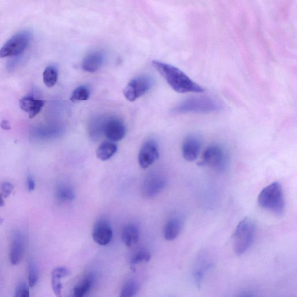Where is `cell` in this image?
Returning <instances> with one entry per match:
<instances>
[{
  "instance_id": "obj_19",
  "label": "cell",
  "mask_w": 297,
  "mask_h": 297,
  "mask_svg": "<svg viewBox=\"0 0 297 297\" xmlns=\"http://www.w3.org/2000/svg\"><path fill=\"white\" fill-rule=\"evenodd\" d=\"M140 232L136 225L128 224L122 231L121 238L126 246L131 247L138 243Z\"/></svg>"
},
{
  "instance_id": "obj_32",
  "label": "cell",
  "mask_w": 297,
  "mask_h": 297,
  "mask_svg": "<svg viewBox=\"0 0 297 297\" xmlns=\"http://www.w3.org/2000/svg\"><path fill=\"white\" fill-rule=\"evenodd\" d=\"M35 184L34 180L31 176L28 178V189L29 192L33 191L34 190Z\"/></svg>"
},
{
  "instance_id": "obj_16",
  "label": "cell",
  "mask_w": 297,
  "mask_h": 297,
  "mask_svg": "<svg viewBox=\"0 0 297 297\" xmlns=\"http://www.w3.org/2000/svg\"><path fill=\"white\" fill-rule=\"evenodd\" d=\"M24 238L21 234H16L12 240L10 253H9V260L13 266L20 263L24 257Z\"/></svg>"
},
{
  "instance_id": "obj_1",
  "label": "cell",
  "mask_w": 297,
  "mask_h": 297,
  "mask_svg": "<svg viewBox=\"0 0 297 297\" xmlns=\"http://www.w3.org/2000/svg\"><path fill=\"white\" fill-rule=\"evenodd\" d=\"M151 64L174 91L180 93L205 91L202 87L177 67L156 60H153Z\"/></svg>"
},
{
  "instance_id": "obj_22",
  "label": "cell",
  "mask_w": 297,
  "mask_h": 297,
  "mask_svg": "<svg viewBox=\"0 0 297 297\" xmlns=\"http://www.w3.org/2000/svg\"><path fill=\"white\" fill-rule=\"evenodd\" d=\"M93 282H94V276L92 274H90L82 282L74 287L73 296L74 297H85L91 290Z\"/></svg>"
},
{
  "instance_id": "obj_13",
  "label": "cell",
  "mask_w": 297,
  "mask_h": 297,
  "mask_svg": "<svg viewBox=\"0 0 297 297\" xmlns=\"http://www.w3.org/2000/svg\"><path fill=\"white\" fill-rule=\"evenodd\" d=\"M93 240L101 246H106L111 241L113 231L111 225L105 221H99L96 223L92 232Z\"/></svg>"
},
{
  "instance_id": "obj_33",
  "label": "cell",
  "mask_w": 297,
  "mask_h": 297,
  "mask_svg": "<svg viewBox=\"0 0 297 297\" xmlns=\"http://www.w3.org/2000/svg\"><path fill=\"white\" fill-rule=\"evenodd\" d=\"M1 127L4 130H11V126L10 124L8 121L4 120H2L1 122V124H0Z\"/></svg>"
},
{
  "instance_id": "obj_25",
  "label": "cell",
  "mask_w": 297,
  "mask_h": 297,
  "mask_svg": "<svg viewBox=\"0 0 297 297\" xmlns=\"http://www.w3.org/2000/svg\"><path fill=\"white\" fill-rule=\"evenodd\" d=\"M89 89L86 86H81L74 90L71 95L70 101L72 102L87 101L89 97Z\"/></svg>"
},
{
  "instance_id": "obj_9",
  "label": "cell",
  "mask_w": 297,
  "mask_h": 297,
  "mask_svg": "<svg viewBox=\"0 0 297 297\" xmlns=\"http://www.w3.org/2000/svg\"><path fill=\"white\" fill-rule=\"evenodd\" d=\"M103 134L113 143L121 141L125 135L124 122L117 118L106 117L103 125Z\"/></svg>"
},
{
  "instance_id": "obj_6",
  "label": "cell",
  "mask_w": 297,
  "mask_h": 297,
  "mask_svg": "<svg viewBox=\"0 0 297 297\" xmlns=\"http://www.w3.org/2000/svg\"><path fill=\"white\" fill-rule=\"evenodd\" d=\"M227 163L228 155L224 148L218 145H212L206 148L199 164L223 171L227 167Z\"/></svg>"
},
{
  "instance_id": "obj_37",
  "label": "cell",
  "mask_w": 297,
  "mask_h": 297,
  "mask_svg": "<svg viewBox=\"0 0 297 297\" xmlns=\"http://www.w3.org/2000/svg\"><path fill=\"white\" fill-rule=\"evenodd\" d=\"M74 297V296H73V297Z\"/></svg>"
},
{
  "instance_id": "obj_28",
  "label": "cell",
  "mask_w": 297,
  "mask_h": 297,
  "mask_svg": "<svg viewBox=\"0 0 297 297\" xmlns=\"http://www.w3.org/2000/svg\"><path fill=\"white\" fill-rule=\"evenodd\" d=\"M38 277L36 264L33 261H30L29 264V285L31 288H33L37 285Z\"/></svg>"
},
{
  "instance_id": "obj_35",
  "label": "cell",
  "mask_w": 297,
  "mask_h": 297,
  "mask_svg": "<svg viewBox=\"0 0 297 297\" xmlns=\"http://www.w3.org/2000/svg\"><path fill=\"white\" fill-rule=\"evenodd\" d=\"M240 297H254L253 296L249 293L243 294Z\"/></svg>"
},
{
  "instance_id": "obj_29",
  "label": "cell",
  "mask_w": 297,
  "mask_h": 297,
  "mask_svg": "<svg viewBox=\"0 0 297 297\" xmlns=\"http://www.w3.org/2000/svg\"><path fill=\"white\" fill-rule=\"evenodd\" d=\"M14 297H30L28 286L25 283H19L15 290Z\"/></svg>"
},
{
  "instance_id": "obj_7",
  "label": "cell",
  "mask_w": 297,
  "mask_h": 297,
  "mask_svg": "<svg viewBox=\"0 0 297 297\" xmlns=\"http://www.w3.org/2000/svg\"><path fill=\"white\" fill-rule=\"evenodd\" d=\"M153 80L148 76H140L130 81L124 89L126 99L133 102L149 91Z\"/></svg>"
},
{
  "instance_id": "obj_21",
  "label": "cell",
  "mask_w": 297,
  "mask_h": 297,
  "mask_svg": "<svg viewBox=\"0 0 297 297\" xmlns=\"http://www.w3.org/2000/svg\"><path fill=\"white\" fill-rule=\"evenodd\" d=\"M106 117L96 116L89 122V131L90 137L93 139L99 138L103 134V125Z\"/></svg>"
},
{
  "instance_id": "obj_3",
  "label": "cell",
  "mask_w": 297,
  "mask_h": 297,
  "mask_svg": "<svg viewBox=\"0 0 297 297\" xmlns=\"http://www.w3.org/2000/svg\"><path fill=\"white\" fill-rule=\"evenodd\" d=\"M258 203L261 208L277 215L283 214L285 209L282 185L273 182L264 188L258 197Z\"/></svg>"
},
{
  "instance_id": "obj_31",
  "label": "cell",
  "mask_w": 297,
  "mask_h": 297,
  "mask_svg": "<svg viewBox=\"0 0 297 297\" xmlns=\"http://www.w3.org/2000/svg\"><path fill=\"white\" fill-rule=\"evenodd\" d=\"M19 56L14 57L15 58H12L10 60H9L7 65H6V67H7V70L9 72H11L12 71H14L15 67L17 66L19 60H20Z\"/></svg>"
},
{
  "instance_id": "obj_8",
  "label": "cell",
  "mask_w": 297,
  "mask_h": 297,
  "mask_svg": "<svg viewBox=\"0 0 297 297\" xmlns=\"http://www.w3.org/2000/svg\"><path fill=\"white\" fill-rule=\"evenodd\" d=\"M166 179L161 174L151 173L145 178L142 186V193L145 198H152L165 188Z\"/></svg>"
},
{
  "instance_id": "obj_12",
  "label": "cell",
  "mask_w": 297,
  "mask_h": 297,
  "mask_svg": "<svg viewBox=\"0 0 297 297\" xmlns=\"http://www.w3.org/2000/svg\"><path fill=\"white\" fill-rule=\"evenodd\" d=\"M202 141L196 135H190L184 140L182 146V156L186 161H193L199 156Z\"/></svg>"
},
{
  "instance_id": "obj_5",
  "label": "cell",
  "mask_w": 297,
  "mask_h": 297,
  "mask_svg": "<svg viewBox=\"0 0 297 297\" xmlns=\"http://www.w3.org/2000/svg\"><path fill=\"white\" fill-rule=\"evenodd\" d=\"M31 38L28 31H22L13 35L0 49V58L20 56L27 49Z\"/></svg>"
},
{
  "instance_id": "obj_2",
  "label": "cell",
  "mask_w": 297,
  "mask_h": 297,
  "mask_svg": "<svg viewBox=\"0 0 297 297\" xmlns=\"http://www.w3.org/2000/svg\"><path fill=\"white\" fill-rule=\"evenodd\" d=\"M222 106L218 100L208 96H192L178 103L172 109L175 115L208 114L222 111Z\"/></svg>"
},
{
  "instance_id": "obj_24",
  "label": "cell",
  "mask_w": 297,
  "mask_h": 297,
  "mask_svg": "<svg viewBox=\"0 0 297 297\" xmlns=\"http://www.w3.org/2000/svg\"><path fill=\"white\" fill-rule=\"evenodd\" d=\"M58 71L55 66H49L46 67L43 72V82L45 85L52 88L58 81Z\"/></svg>"
},
{
  "instance_id": "obj_14",
  "label": "cell",
  "mask_w": 297,
  "mask_h": 297,
  "mask_svg": "<svg viewBox=\"0 0 297 297\" xmlns=\"http://www.w3.org/2000/svg\"><path fill=\"white\" fill-rule=\"evenodd\" d=\"M105 59V54L102 51H92L84 58L82 63V68L87 72L94 73L101 69Z\"/></svg>"
},
{
  "instance_id": "obj_11",
  "label": "cell",
  "mask_w": 297,
  "mask_h": 297,
  "mask_svg": "<svg viewBox=\"0 0 297 297\" xmlns=\"http://www.w3.org/2000/svg\"><path fill=\"white\" fill-rule=\"evenodd\" d=\"M214 266V261L208 255L203 254L197 259L193 270V278L197 286L201 287L206 274Z\"/></svg>"
},
{
  "instance_id": "obj_18",
  "label": "cell",
  "mask_w": 297,
  "mask_h": 297,
  "mask_svg": "<svg viewBox=\"0 0 297 297\" xmlns=\"http://www.w3.org/2000/svg\"><path fill=\"white\" fill-rule=\"evenodd\" d=\"M70 274V271L65 267H57L52 272L51 285L57 297H62V284L61 279Z\"/></svg>"
},
{
  "instance_id": "obj_26",
  "label": "cell",
  "mask_w": 297,
  "mask_h": 297,
  "mask_svg": "<svg viewBox=\"0 0 297 297\" xmlns=\"http://www.w3.org/2000/svg\"><path fill=\"white\" fill-rule=\"evenodd\" d=\"M138 284L134 280L127 281L121 289L119 297H135L138 292Z\"/></svg>"
},
{
  "instance_id": "obj_30",
  "label": "cell",
  "mask_w": 297,
  "mask_h": 297,
  "mask_svg": "<svg viewBox=\"0 0 297 297\" xmlns=\"http://www.w3.org/2000/svg\"><path fill=\"white\" fill-rule=\"evenodd\" d=\"M13 189H14V186L11 183L5 182L1 185L2 192L6 198L11 194Z\"/></svg>"
},
{
  "instance_id": "obj_34",
  "label": "cell",
  "mask_w": 297,
  "mask_h": 297,
  "mask_svg": "<svg viewBox=\"0 0 297 297\" xmlns=\"http://www.w3.org/2000/svg\"><path fill=\"white\" fill-rule=\"evenodd\" d=\"M5 205L4 200L2 199L1 196H0V207H3Z\"/></svg>"
},
{
  "instance_id": "obj_36",
  "label": "cell",
  "mask_w": 297,
  "mask_h": 297,
  "mask_svg": "<svg viewBox=\"0 0 297 297\" xmlns=\"http://www.w3.org/2000/svg\"><path fill=\"white\" fill-rule=\"evenodd\" d=\"M3 221H4V219L0 217V225H1L2 224Z\"/></svg>"
},
{
  "instance_id": "obj_27",
  "label": "cell",
  "mask_w": 297,
  "mask_h": 297,
  "mask_svg": "<svg viewBox=\"0 0 297 297\" xmlns=\"http://www.w3.org/2000/svg\"><path fill=\"white\" fill-rule=\"evenodd\" d=\"M151 258L150 251L147 248H141L135 254L131 260V264L135 266L141 263H147L149 261Z\"/></svg>"
},
{
  "instance_id": "obj_4",
  "label": "cell",
  "mask_w": 297,
  "mask_h": 297,
  "mask_svg": "<svg viewBox=\"0 0 297 297\" xmlns=\"http://www.w3.org/2000/svg\"><path fill=\"white\" fill-rule=\"evenodd\" d=\"M256 235V226L251 219L246 217L237 226L234 234L235 253L238 256L244 254L249 249Z\"/></svg>"
},
{
  "instance_id": "obj_17",
  "label": "cell",
  "mask_w": 297,
  "mask_h": 297,
  "mask_svg": "<svg viewBox=\"0 0 297 297\" xmlns=\"http://www.w3.org/2000/svg\"><path fill=\"white\" fill-rule=\"evenodd\" d=\"M183 227V220L177 216L173 217L166 223L163 229L164 238L168 241L175 240L178 237Z\"/></svg>"
},
{
  "instance_id": "obj_23",
  "label": "cell",
  "mask_w": 297,
  "mask_h": 297,
  "mask_svg": "<svg viewBox=\"0 0 297 297\" xmlns=\"http://www.w3.org/2000/svg\"><path fill=\"white\" fill-rule=\"evenodd\" d=\"M56 198L58 202L61 203L73 201L75 198V194L72 187L67 184L59 186L56 192Z\"/></svg>"
},
{
  "instance_id": "obj_20",
  "label": "cell",
  "mask_w": 297,
  "mask_h": 297,
  "mask_svg": "<svg viewBox=\"0 0 297 297\" xmlns=\"http://www.w3.org/2000/svg\"><path fill=\"white\" fill-rule=\"evenodd\" d=\"M118 150V147L111 141H105L101 144L96 150V156L99 160H108L114 156Z\"/></svg>"
},
{
  "instance_id": "obj_10",
  "label": "cell",
  "mask_w": 297,
  "mask_h": 297,
  "mask_svg": "<svg viewBox=\"0 0 297 297\" xmlns=\"http://www.w3.org/2000/svg\"><path fill=\"white\" fill-rule=\"evenodd\" d=\"M159 157V148L156 142L148 140L142 147L138 155V161L141 168L148 169Z\"/></svg>"
},
{
  "instance_id": "obj_15",
  "label": "cell",
  "mask_w": 297,
  "mask_h": 297,
  "mask_svg": "<svg viewBox=\"0 0 297 297\" xmlns=\"http://www.w3.org/2000/svg\"><path fill=\"white\" fill-rule=\"evenodd\" d=\"M43 100L35 99L34 96H25L21 99L19 105L22 111L29 114V118L33 119L40 114L44 105Z\"/></svg>"
}]
</instances>
